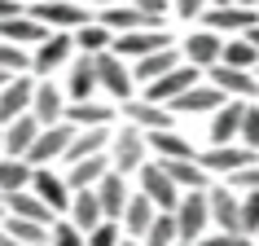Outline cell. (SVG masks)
<instances>
[{"label": "cell", "instance_id": "56", "mask_svg": "<svg viewBox=\"0 0 259 246\" xmlns=\"http://www.w3.org/2000/svg\"><path fill=\"white\" fill-rule=\"evenodd\" d=\"M242 5H250V9H259V0H242Z\"/></svg>", "mask_w": 259, "mask_h": 246}, {"label": "cell", "instance_id": "27", "mask_svg": "<svg viewBox=\"0 0 259 246\" xmlns=\"http://www.w3.org/2000/svg\"><path fill=\"white\" fill-rule=\"evenodd\" d=\"M5 211H9V216H22V220H40V224H57V211L44 202L35 189L5 193Z\"/></svg>", "mask_w": 259, "mask_h": 246}, {"label": "cell", "instance_id": "2", "mask_svg": "<svg viewBox=\"0 0 259 246\" xmlns=\"http://www.w3.org/2000/svg\"><path fill=\"white\" fill-rule=\"evenodd\" d=\"M110 158H114L119 172L137 176L141 163L150 158V137H145V128H137V123L123 119V128H114V137H110Z\"/></svg>", "mask_w": 259, "mask_h": 246}, {"label": "cell", "instance_id": "1", "mask_svg": "<svg viewBox=\"0 0 259 246\" xmlns=\"http://www.w3.org/2000/svg\"><path fill=\"white\" fill-rule=\"evenodd\" d=\"M75 53H79V49H75V31H49V35L31 49V75H35V79H53L62 66H70Z\"/></svg>", "mask_w": 259, "mask_h": 246}, {"label": "cell", "instance_id": "10", "mask_svg": "<svg viewBox=\"0 0 259 246\" xmlns=\"http://www.w3.org/2000/svg\"><path fill=\"white\" fill-rule=\"evenodd\" d=\"M193 84H202V66H193V62H180L176 70H167L163 79H154L141 88V97H150V101H163V106H171L180 93H189Z\"/></svg>", "mask_w": 259, "mask_h": 246}, {"label": "cell", "instance_id": "17", "mask_svg": "<svg viewBox=\"0 0 259 246\" xmlns=\"http://www.w3.org/2000/svg\"><path fill=\"white\" fill-rule=\"evenodd\" d=\"M31 189L40 193V198L53 207L57 216H66V211H70V198H75V189H70L66 172H57V167H35V176H31Z\"/></svg>", "mask_w": 259, "mask_h": 246}, {"label": "cell", "instance_id": "8", "mask_svg": "<svg viewBox=\"0 0 259 246\" xmlns=\"http://www.w3.org/2000/svg\"><path fill=\"white\" fill-rule=\"evenodd\" d=\"M31 14L40 18L49 31H79L83 22L97 18L83 0H40V5H31Z\"/></svg>", "mask_w": 259, "mask_h": 246}, {"label": "cell", "instance_id": "42", "mask_svg": "<svg viewBox=\"0 0 259 246\" xmlns=\"http://www.w3.org/2000/svg\"><path fill=\"white\" fill-rule=\"evenodd\" d=\"M242 145L259 150V101H246V114H242Z\"/></svg>", "mask_w": 259, "mask_h": 246}, {"label": "cell", "instance_id": "15", "mask_svg": "<svg viewBox=\"0 0 259 246\" xmlns=\"http://www.w3.org/2000/svg\"><path fill=\"white\" fill-rule=\"evenodd\" d=\"M206 75H211V84H215L220 93L237 97V101H255V97H259V70H242V66H224V62H215Z\"/></svg>", "mask_w": 259, "mask_h": 246}, {"label": "cell", "instance_id": "49", "mask_svg": "<svg viewBox=\"0 0 259 246\" xmlns=\"http://www.w3.org/2000/svg\"><path fill=\"white\" fill-rule=\"evenodd\" d=\"M0 246H22V242H18V237H14V233L5 229V220H0Z\"/></svg>", "mask_w": 259, "mask_h": 246}, {"label": "cell", "instance_id": "38", "mask_svg": "<svg viewBox=\"0 0 259 246\" xmlns=\"http://www.w3.org/2000/svg\"><path fill=\"white\" fill-rule=\"evenodd\" d=\"M145 246H176L180 242V224H176V211H158V220L150 224V233L141 237Z\"/></svg>", "mask_w": 259, "mask_h": 246}, {"label": "cell", "instance_id": "14", "mask_svg": "<svg viewBox=\"0 0 259 246\" xmlns=\"http://www.w3.org/2000/svg\"><path fill=\"white\" fill-rule=\"evenodd\" d=\"M202 22L206 27H215V31H224V35H246L250 27H259V9H250V5H211L202 14Z\"/></svg>", "mask_w": 259, "mask_h": 246}, {"label": "cell", "instance_id": "54", "mask_svg": "<svg viewBox=\"0 0 259 246\" xmlns=\"http://www.w3.org/2000/svg\"><path fill=\"white\" fill-rule=\"evenodd\" d=\"M9 79H14V75H5V70H0V88H5V84H9Z\"/></svg>", "mask_w": 259, "mask_h": 246}, {"label": "cell", "instance_id": "30", "mask_svg": "<svg viewBox=\"0 0 259 246\" xmlns=\"http://www.w3.org/2000/svg\"><path fill=\"white\" fill-rule=\"evenodd\" d=\"M110 137H114L110 123H101V128H79L75 141H70V150H66V158H62V167L75 163V158H88V154H106L110 150Z\"/></svg>", "mask_w": 259, "mask_h": 246}, {"label": "cell", "instance_id": "31", "mask_svg": "<svg viewBox=\"0 0 259 246\" xmlns=\"http://www.w3.org/2000/svg\"><path fill=\"white\" fill-rule=\"evenodd\" d=\"M145 137H150V154L154 158H198L193 141L180 137V128H154V132H145Z\"/></svg>", "mask_w": 259, "mask_h": 246}, {"label": "cell", "instance_id": "21", "mask_svg": "<svg viewBox=\"0 0 259 246\" xmlns=\"http://www.w3.org/2000/svg\"><path fill=\"white\" fill-rule=\"evenodd\" d=\"M97 198H101V211H106V220H123V207H127V198H132L127 172L110 167L106 176H101V185H97Z\"/></svg>", "mask_w": 259, "mask_h": 246}, {"label": "cell", "instance_id": "28", "mask_svg": "<svg viewBox=\"0 0 259 246\" xmlns=\"http://www.w3.org/2000/svg\"><path fill=\"white\" fill-rule=\"evenodd\" d=\"M180 62H185V49H158V53H145V57H137V62H132V70H137V84L145 88V84L163 79L167 70H176Z\"/></svg>", "mask_w": 259, "mask_h": 246}, {"label": "cell", "instance_id": "18", "mask_svg": "<svg viewBox=\"0 0 259 246\" xmlns=\"http://www.w3.org/2000/svg\"><path fill=\"white\" fill-rule=\"evenodd\" d=\"M224 57V31H215V27H198V31H189V40H185V62H193V66H202V70H211Z\"/></svg>", "mask_w": 259, "mask_h": 246}, {"label": "cell", "instance_id": "25", "mask_svg": "<svg viewBox=\"0 0 259 246\" xmlns=\"http://www.w3.org/2000/svg\"><path fill=\"white\" fill-rule=\"evenodd\" d=\"M110 167H114L110 150H106V154H88V158L66 163V180H70V189H97V185H101V176H106Z\"/></svg>", "mask_w": 259, "mask_h": 246}, {"label": "cell", "instance_id": "20", "mask_svg": "<svg viewBox=\"0 0 259 246\" xmlns=\"http://www.w3.org/2000/svg\"><path fill=\"white\" fill-rule=\"evenodd\" d=\"M224 101H229V93H220L215 84L206 79V84H193L189 93H180L176 101H171V110H176V114H215Z\"/></svg>", "mask_w": 259, "mask_h": 246}, {"label": "cell", "instance_id": "24", "mask_svg": "<svg viewBox=\"0 0 259 246\" xmlns=\"http://www.w3.org/2000/svg\"><path fill=\"white\" fill-rule=\"evenodd\" d=\"M66 119L75 128H101V123L119 119V101H101V97H88V101H70Z\"/></svg>", "mask_w": 259, "mask_h": 246}, {"label": "cell", "instance_id": "41", "mask_svg": "<svg viewBox=\"0 0 259 246\" xmlns=\"http://www.w3.org/2000/svg\"><path fill=\"white\" fill-rule=\"evenodd\" d=\"M127 233H123V220H101L93 233H88V246H119Z\"/></svg>", "mask_w": 259, "mask_h": 246}, {"label": "cell", "instance_id": "46", "mask_svg": "<svg viewBox=\"0 0 259 246\" xmlns=\"http://www.w3.org/2000/svg\"><path fill=\"white\" fill-rule=\"evenodd\" d=\"M141 14L150 18L154 27H167V14H171V0H132Z\"/></svg>", "mask_w": 259, "mask_h": 246}, {"label": "cell", "instance_id": "39", "mask_svg": "<svg viewBox=\"0 0 259 246\" xmlns=\"http://www.w3.org/2000/svg\"><path fill=\"white\" fill-rule=\"evenodd\" d=\"M0 70L5 75H27L31 70V49H22L14 40H0Z\"/></svg>", "mask_w": 259, "mask_h": 246}, {"label": "cell", "instance_id": "32", "mask_svg": "<svg viewBox=\"0 0 259 246\" xmlns=\"http://www.w3.org/2000/svg\"><path fill=\"white\" fill-rule=\"evenodd\" d=\"M66 220H75L83 233H93L101 220H106V211H101V198H97V189H75V198H70V211Z\"/></svg>", "mask_w": 259, "mask_h": 246}, {"label": "cell", "instance_id": "43", "mask_svg": "<svg viewBox=\"0 0 259 246\" xmlns=\"http://www.w3.org/2000/svg\"><path fill=\"white\" fill-rule=\"evenodd\" d=\"M242 233L259 237V189L242 193Z\"/></svg>", "mask_w": 259, "mask_h": 246}, {"label": "cell", "instance_id": "36", "mask_svg": "<svg viewBox=\"0 0 259 246\" xmlns=\"http://www.w3.org/2000/svg\"><path fill=\"white\" fill-rule=\"evenodd\" d=\"M75 49H79V53H106V49H114V31H110L101 18H93V22H83V27L75 31Z\"/></svg>", "mask_w": 259, "mask_h": 246}, {"label": "cell", "instance_id": "59", "mask_svg": "<svg viewBox=\"0 0 259 246\" xmlns=\"http://www.w3.org/2000/svg\"><path fill=\"white\" fill-rule=\"evenodd\" d=\"M176 246H193V242H176Z\"/></svg>", "mask_w": 259, "mask_h": 246}, {"label": "cell", "instance_id": "63", "mask_svg": "<svg viewBox=\"0 0 259 246\" xmlns=\"http://www.w3.org/2000/svg\"><path fill=\"white\" fill-rule=\"evenodd\" d=\"M255 242H259V237H255Z\"/></svg>", "mask_w": 259, "mask_h": 246}, {"label": "cell", "instance_id": "16", "mask_svg": "<svg viewBox=\"0 0 259 246\" xmlns=\"http://www.w3.org/2000/svg\"><path fill=\"white\" fill-rule=\"evenodd\" d=\"M206 198H211V224H215V229L242 233V193L233 189L229 180H224V185H211Z\"/></svg>", "mask_w": 259, "mask_h": 246}, {"label": "cell", "instance_id": "5", "mask_svg": "<svg viewBox=\"0 0 259 246\" xmlns=\"http://www.w3.org/2000/svg\"><path fill=\"white\" fill-rule=\"evenodd\" d=\"M75 132H79V128H75L70 119L40 128V137H35V145H31L27 163H35V167H53V163H62V158H66V150H70V141H75Z\"/></svg>", "mask_w": 259, "mask_h": 246}, {"label": "cell", "instance_id": "55", "mask_svg": "<svg viewBox=\"0 0 259 246\" xmlns=\"http://www.w3.org/2000/svg\"><path fill=\"white\" fill-rule=\"evenodd\" d=\"M211 5H237V0H211Z\"/></svg>", "mask_w": 259, "mask_h": 246}, {"label": "cell", "instance_id": "33", "mask_svg": "<svg viewBox=\"0 0 259 246\" xmlns=\"http://www.w3.org/2000/svg\"><path fill=\"white\" fill-rule=\"evenodd\" d=\"M163 167L171 172V180L180 189H211V172L198 158H163Z\"/></svg>", "mask_w": 259, "mask_h": 246}, {"label": "cell", "instance_id": "11", "mask_svg": "<svg viewBox=\"0 0 259 246\" xmlns=\"http://www.w3.org/2000/svg\"><path fill=\"white\" fill-rule=\"evenodd\" d=\"M158 49H171L167 27H137V31L114 35V53L127 57V62H137V57H145V53H158Z\"/></svg>", "mask_w": 259, "mask_h": 246}, {"label": "cell", "instance_id": "22", "mask_svg": "<svg viewBox=\"0 0 259 246\" xmlns=\"http://www.w3.org/2000/svg\"><path fill=\"white\" fill-rule=\"evenodd\" d=\"M242 114H246V101H237V97H229L224 106L211 114V128H206V137H211V145H229V141L242 137Z\"/></svg>", "mask_w": 259, "mask_h": 246}, {"label": "cell", "instance_id": "34", "mask_svg": "<svg viewBox=\"0 0 259 246\" xmlns=\"http://www.w3.org/2000/svg\"><path fill=\"white\" fill-rule=\"evenodd\" d=\"M31 176H35V163H27V158H14V154H5V158H0V193L31 189Z\"/></svg>", "mask_w": 259, "mask_h": 246}, {"label": "cell", "instance_id": "61", "mask_svg": "<svg viewBox=\"0 0 259 246\" xmlns=\"http://www.w3.org/2000/svg\"><path fill=\"white\" fill-rule=\"evenodd\" d=\"M250 246H259V242H250Z\"/></svg>", "mask_w": 259, "mask_h": 246}, {"label": "cell", "instance_id": "12", "mask_svg": "<svg viewBox=\"0 0 259 246\" xmlns=\"http://www.w3.org/2000/svg\"><path fill=\"white\" fill-rule=\"evenodd\" d=\"M35 75H14V79L0 88V123H14L22 119V114H31V101H35Z\"/></svg>", "mask_w": 259, "mask_h": 246}, {"label": "cell", "instance_id": "53", "mask_svg": "<svg viewBox=\"0 0 259 246\" xmlns=\"http://www.w3.org/2000/svg\"><path fill=\"white\" fill-rule=\"evenodd\" d=\"M0 158H5V123H0Z\"/></svg>", "mask_w": 259, "mask_h": 246}, {"label": "cell", "instance_id": "50", "mask_svg": "<svg viewBox=\"0 0 259 246\" xmlns=\"http://www.w3.org/2000/svg\"><path fill=\"white\" fill-rule=\"evenodd\" d=\"M88 9H110V5H127V0H83Z\"/></svg>", "mask_w": 259, "mask_h": 246}, {"label": "cell", "instance_id": "3", "mask_svg": "<svg viewBox=\"0 0 259 246\" xmlns=\"http://www.w3.org/2000/svg\"><path fill=\"white\" fill-rule=\"evenodd\" d=\"M176 224H180V242H193V246H198V237H206V233L215 229L211 224V198H206V189H185L180 193Z\"/></svg>", "mask_w": 259, "mask_h": 246}, {"label": "cell", "instance_id": "23", "mask_svg": "<svg viewBox=\"0 0 259 246\" xmlns=\"http://www.w3.org/2000/svg\"><path fill=\"white\" fill-rule=\"evenodd\" d=\"M154 220H158V202H154L145 189H132V198L123 207V233H127V237H145Z\"/></svg>", "mask_w": 259, "mask_h": 246}, {"label": "cell", "instance_id": "26", "mask_svg": "<svg viewBox=\"0 0 259 246\" xmlns=\"http://www.w3.org/2000/svg\"><path fill=\"white\" fill-rule=\"evenodd\" d=\"M44 35H49V27H44V22L31 14V9H27V14H14V18H5V22H0V40H14V44H22V49H35Z\"/></svg>", "mask_w": 259, "mask_h": 246}, {"label": "cell", "instance_id": "57", "mask_svg": "<svg viewBox=\"0 0 259 246\" xmlns=\"http://www.w3.org/2000/svg\"><path fill=\"white\" fill-rule=\"evenodd\" d=\"M22 5H27V9H31V5H40V0H22Z\"/></svg>", "mask_w": 259, "mask_h": 246}, {"label": "cell", "instance_id": "4", "mask_svg": "<svg viewBox=\"0 0 259 246\" xmlns=\"http://www.w3.org/2000/svg\"><path fill=\"white\" fill-rule=\"evenodd\" d=\"M97 75H101V93L110 101H127V97H137V70L127 66V57H119L114 49L106 53H97Z\"/></svg>", "mask_w": 259, "mask_h": 246}, {"label": "cell", "instance_id": "37", "mask_svg": "<svg viewBox=\"0 0 259 246\" xmlns=\"http://www.w3.org/2000/svg\"><path fill=\"white\" fill-rule=\"evenodd\" d=\"M224 66H242V70H259V49L250 35H229L224 40Z\"/></svg>", "mask_w": 259, "mask_h": 246}, {"label": "cell", "instance_id": "60", "mask_svg": "<svg viewBox=\"0 0 259 246\" xmlns=\"http://www.w3.org/2000/svg\"><path fill=\"white\" fill-rule=\"evenodd\" d=\"M0 202H5V193H0Z\"/></svg>", "mask_w": 259, "mask_h": 246}, {"label": "cell", "instance_id": "44", "mask_svg": "<svg viewBox=\"0 0 259 246\" xmlns=\"http://www.w3.org/2000/svg\"><path fill=\"white\" fill-rule=\"evenodd\" d=\"M250 233H229V229H211L206 237H198V246H250Z\"/></svg>", "mask_w": 259, "mask_h": 246}, {"label": "cell", "instance_id": "51", "mask_svg": "<svg viewBox=\"0 0 259 246\" xmlns=\"http://www.w3.org/2000/svg\"><path fill=\"white\" fill-rule=\"evenodd\" d=\"M119 246H145V242H141V237H123Z\"/></svg>", "mask_w": 259, "mask_h": 246}, {"label": "cell", "instance_id": "6", "mask_svg": "<svg viewBox=\"0 0 259 246\" xmlns=\"http://www.w3.org/2000/svg\"><path fill=\"white\" fill-rule=\"evenodd\" d=\"M198 163H202L211 176L229 180L233 172H242V167L259 163V150H250V145H242V141H229V145H206V150L198 154Z\"/></svg>", "mask_w": 259, "mask_h": 246}, {"label": "cell", "instance_id": "9", "mask_svg": "<svg viewBox=\"0 0 259 246\" xmlns=\"http://www.w3.org/2000/svg\"><path fill=\"white\" fill-rule=\"evenodd\" d=\"M119 119L137 123V128H145V132H154V128H176V110L163 106V101H150V97H127V101H119Z\"/></svg>", "mask_w": 259, "mask_h": 246}, {"label": "cell", "instance_id": "58", "mask_svg": "<svg viewBox=\"0 0 259 246\" xmlns=\"http://www.w3.org/2000/svg\"><path fill=\"white\" fill-rule=\"evenodd\" d=\"M0 220H5V202H0Z\"/></svg>", "mask_w": 259, "mask_h": 246}, {"label": "cell", "instance_id": "62", "mask_svg": "<svg viewBox=\"0 0 259 246\" xmlns=\"http://www.w3.org/2000/svg\"><path fill=\"white\" fill-rule=\"evenodd\" d=\"M49 246H53V242H49Z\"/></svg>", "mask_w": 259, "mask_h": 246}, {"label": "cell", "instance_id": "19", "mask_svg": "<svg viewBox=\"0 0 259 246\" xmlns=\"http://www.w3.org/2000/svg\"><path fill=\"white\" fill-rule=\"evenodd\" d=\"M66 106H70V97L66 88H57L53 79H40L35 84V101H31V114L49 128V123H62L66 119Z\"/></svg>", "mask_w": 259, "mask_h": 246}, {"label": "cell", "instance_id": "7", "mask_svg": "<svg viewBox=\"0 0 259 246\" xmlns=\"http://www.w3.org/2000/svg\"><path fill=\"white\" fill-rule=\"evenodd\" d=\"M137 189H145L158 202V211H176V202H180V185L171 180V172L163 167V158H145L141 163V172H137Z\"/></svg>", "mask_w": 259, "mask_h": 246}, {"label": "cell", "instance_id": "40", "mask_svg": "<svg viewBox=\"0 0 259 246\" xmlns=\"http://www.w3.org/2000/svg\"><path fill=\"white\" fill-rule=\"evenodd\" d=\"M53 246H88V233H83L75 220L57 216V224H53Z\"/></svg>", "mask_w": 259, "mask_h": 246}, {"label": "cell", "instance_id": "45", "mask_svg": "<svg viewBox=\"0 0 259 246\" xmlns=\"http://www.w3.org/2000/svg\"><path fill=\"white\" fill-rule=\"evenodd\" d=\"M206 9H211V0H171V14L180 22H202Z\"/></svg>", "mask_w": 259, "mask_h": 246}, {"label": "cell", "instance_id": "29", "mask_svg": "<svg viewBox=\"0 0 259 246\" xmlns=\"http://www.w3.org/2000/svg\"><path fill=\"white\" fill-rule=\"evenodd\" d=\"M44 123L35 119V114H22V119L5 123V154H14V158H27L31 145H35V137H40Z\"/></svg>", "mask_w": 259, "mask_h": 246}, {"label": "cell", "instance_id": "52", "mask_svg": "<svg viewBox=\"0 0 259 246\" xmlns=\"http://www.w3.org/2000/svg\"><path fill=\"white\" fill-rule=\"evenodd\" d=\"M246 35H250V40H255V49H259V27H250V31H246Z\"/></svg>", "mask_w": 259, "mask_h": 246}, {"label": "cell", "instance_id": "47", "mask_svg": "<svg viewBox=\"0 0 259 246\" xmlns=\"http://www.w3.org/2000/svg\"><path fill=\"white\" fill-rule=\"evenodd\" d=\"M229 185H233L237 193H250V189H259V163L242 167V172H233V176H229Z\"/></svg>", "mask_w": 259, "mask_h": 246}, {"label": "cell", "instance_id": "48", "mask_svg": "<svg viewBox=\"0 0 259 246\" xmlns=\"http://www.w3.org/2000/svg\"><path fill=\"white\" fill-rule=\"evenodd\" d=\"M14 14H27V5H22V0H0V22L14 18Z\"/></svg>", "mask_w": 259, "mask_h": 246}, {"label": "cell", "instance_id": "35", "mask_svg": "<svg viewBox=\"0 0 259 246\" xmlns=\"http://www.w3.org/2000/svg\"><path fill=\"white\" fill-rule=\"evenodd\" d=\"M5 229L14 233L22 246H49V242H53V224H40V220H22V216H9V211H5Z\"/></svg>", "mask_w": 259, "mask_h": 246}, {"label": "cell", "instance_id": "13", "mask_svg": "<svg viewBox=\"0 0 259 246\" xmlns=\"http://www.w3.org/2000/svg\"><path fill=\"white\" fill-rule=\"evenodd\" d=\"M101 93V75H97V53H75L66 66V97L70 101H88Z\"/></svg>", "mask_w": 259, "mask_h": 246}]
</instances>
